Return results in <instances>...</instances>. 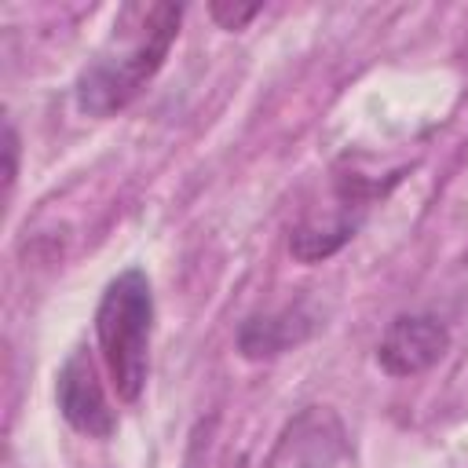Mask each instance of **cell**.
<instances>
[{
	"label": "cell",
	"instance_id": "cell-1",
	"mask_svg": "<svg viewBox=\"0 0 468 468\" xmlns=\"http://www.w3.org/2000/svg\"><path fill=\"white\" fill-rule=\"evenodd\" d=\"M179 4H124L106 44L77 73V110L88 117H113L124 110L165 66L179 37Z\"/></svg>",
	"mask_w": 468,
	"mask_h": 468
},
{
	"label": "cell",
	"instance_id": "cell-8",
	"mask_svg": "<svg viewBox=\"0 0 468 468\" xmlns=\"http://www.w3.org/2000/svg\"><path fill=\"white\" fill-rule=\"evenodd\" d=\"M4 154H7L4 179H7V190H11V186H15V176H18V132H15L11 121H7V128H4Z\"/></svg>",
	"mask_w": 468,
	"mask_h": 468
},
{
	"label": "cell",
	"instance_id": "cell-4",
	"mask_svg": "<svg viewBox=\"0 0 468 468\" xmlns=\"http://www.w3.org/2000/svg\"><path fill=\"white\" fill-rule=\"evenodd\" d=\"M450 347V329L428 311L395 314L377 340V366L388 377H417L431 369Z\"/></svg>",
	"mask_w": 468,
	"mask_h": 468
},
{
	"label": "cell",
	"instance_id": "cell-3",
	"mask_svg": "<svg viewBox=\"0 0 468 468\" xmlns=\"http://www.w3.org/2000/svg\"><path fill=\"white\" fill-rule=\"evenodd\" d=\"M377 194H384V186H373L362 176H340L336 186H333V205L325 212H307L292 227L289 252L300 263L329 260L336 249H344L355 238V230L362 227V219L369 212V201Z\"/></svg>",
	"mask_w": 468,
	"mask_h": 468
},
{
	"label": "cell",
	"instance_id": "cell-5",
	"mask_svg": "<svg viewBox=\"0 0 468 468\" xmlns=\"http://www.w3.org/2000/svg\"><path fill=\"white\" fill-rule=\"evenodd\" d=\"M55 402H58L62 420L88 439H110L117 431V417H113L106 391L99 384V373L84 351H73L62 362V369L55 377Z\"/></svg>",
	"mask_w": 468,
	"mask_h": 468
},
{
	"label": "cell",
	"instance_id": "cell-2",
	"mask_svg": "<svg viewBox=\"0 0 468 468\" xmlns=\"http://www.w3.org/2000/svg\"><path fill=\"white\" fill-rule=\"evenodd\" d=\"M154 289L143 267H128L106 282L95 307V344L106 377L124 406H135L150 377Z\"/></svg>",
	"mask_w": 468,
	"mask_h": 468
},
{
	"label": "cell",
	"instance_id": "cell-7",
	"mask_svg": "<svg viewBox=\"0 0 468 468\" xmlns=\"http://www.w3.org/2000/svg\"><path fill=\"white\" fill-rule=\"evenodd\" d=\"M208 11H212V18H216L223 29L234 33V29H245V26L263 11V4H223V0H216Z\"/></svg>",
	"mask_w": 468,
	"mask_h": 468
},
{
	"label": "cell",
	"instance_id": "cell-6",
	"mask_svg": "<svg viewBox=\"0 0 468 468\" xmlns=\"http://www.w3.org/2000/svg\"><path fill=\"white\" fill-rule=\"evenodd\" d=\"M311 329H296V314H263V318H249L238 329V351L245 358H271L282 355L285 347L300 344Z\"/></svg>",
	"mask_w": 468,
	"mask_h": 468
}]
</instances>
